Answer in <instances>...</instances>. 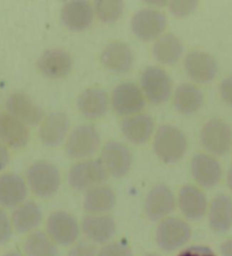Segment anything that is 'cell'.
Instances as JSON below:
<instances>
[{"mask_svg": "<svg viewBox=\"0 0 232 256\" xmlns=\"http://www.w3.org/2000/svg\"><path fill=\"white\" fill-rule=\"evenodd\" d=\"M80 112L90 119H98L104 116L109 108V98L104 90L100 88H86L77 99Z\"/></svg>", "mask_w": 232, "mask_h": 256, "instance_id": "obj_24", "label": "cell"}, {"mask_svg": "<svg viewBox=\"0 0 232 256\" xmlns=\"http://www.w3.org/2000/svg\"><path fill=\"white\" fill-rule=\"evenodd\" d=\"M101 62L108 70L116 72H126L134 62L130 46L124 42H111L103 49Z\"/></svg>", "mask_w": 232, "mask_h": 256, "instance_id": "obj_25", "label": "cell"}, {"mask_svg": "<svg viewBox=\"0 0 232 256\" xmlns=\"http://www.w3.org/2000/svg\"><path fill=\"white\" fill-rule=\"evenodd\" d=\"M166 18L161 12L146 8L137 12L132 18V30L142 41H152L164 31Z\"/></svg>", "mask_w": 232, "mask_h": 256, "instance_id": "obj_12", "label": "cell"}, {"mask_svg": "<svg viewBox=\"0 0 232 256\" xmlns=\"http://www.w3.org/2000/svg\"><path fill=\"white\" fill-rule=\"evenodd\" d=\"M124 2L120 0H100L96 2V12L103 23H114L122 16Z\"/></svg>", "mask_w": 232, "mask_h": 256, "instance_id": "obj_32", "label": "cell"}, {"mask_svg": "<svg viewBox=\"0 0 232 256\" xmlns=\"http://www.w3.org/2000/svg\"><path fill=\"white\" fill-rule=\"evenodd\" d=\"M192 174L200 187L212 188L221 180L222 167L214 156L198 153L192 160Z\"/></svg>", "mask_w": 232, "mask_h": 256, "instance_id": "obj_17", "label": "cell"}, {"mask_svg": "<svg viewBox=\"0 0 232 256\" xmlns=\"http://www.w3.org/2000/svg\"><path fill=\"white\" fill-rule=\"evenodd\" d=\"M106 172L116 178H122L130 172L132 164V154L126 145L110 140L101 151V160Z\"/></svg>", "mask_w": 232, "mask_h": 256, "instance_id": "obj_9", "label": "cell"}, {"mask_svg": "<svg viewBox=\"0 0 232 256\" xmlns=\"http://www.w3.org/2000/svg\"><path fill=\"white\" fill-rule=\"evenodd\" d=\"M80 227L76 218L66 211H54L46 220V234L57 245L70 246L78 240Z\"/></svg>", "mask_w": 232, "mask_h": 256, "instance_id": "obj_5", "label": "cell"}, {"mask_svg": "<svg viewBox=\"0 0 232 256\" xmlns=\"http://www.w3.org/2000/svg\"><path fill=\"white\" fill-rule=\"evenodd\" d=\"M210 228L216 234H226L232 227V198L226 194H218L212 200L208 211Z\"/></svg>", "mask_w": 232, "mask_h": 256, "instance_id": "obj_23", "label": "cell"}, {"mask_svg": "<svg viewBox=\"0 0 232 256\" xmlns=\"http://www.w3.org/2000/svg\"><path fill=\"white\" fill-rule=\"evenodd\" d=\"M80 229L94 244H108L114 236L117 226L109 214H88L83 218Z\"/></svg>", "mask_w": 232, "mask_h": 256, "instance_id": "obj_16", "label": "cell"}, {"mask_svg": "<svg viewBox=\"0 0 232 256\" xmlns=\"http://www.w3.org/2000/svg\"><path fill=\"white\" fill-rule=\"evenodd\" d=\"M145 256H158V254H148V255H145Z\"/></svg>", "mask_w": 232, "mask_h": 256, "instance_id": "obj_43", "label": "cell"}, {"mask_svg": "<svg viewBox=\"0 0 232 256\" xmlns=\"http://www.w3.org/2000/svg\"><path fill=\"white\" fill-rule=\"evenodd\" d=\"M98 256H132V252L126 242H110L102 246Z\"/></svg>", "mask_w": 232, "mask_h": 256, "instance_id": "obj_33", "label": "cell"}, {"mask_svg": "<svg viewBox=\"0 0 232 256\" xmlns=\"http://www.w3.org/2000/svg\"><path fill=\"white\" fill-rule=\"evenodd\" d=\"M28 184L17 174H0V206L12 208L20 206L28 198Z\"/></svg>", "mask_w": 232, "mask_h": 256, "instance_id": "obj_19", "label": "cell"}, {"mask_svg": "<svg viewBox=\"0 0 232 256\" xmlns=\"http://www.w3.org/2000/svg\"><path fill=\"white\" fill-rule=\"evenodd\" d=\"M200 138L205 150L216 156H223L230 150L232 132L226 122L210 119L202 127Z\"/></svg>", "mask_w": 232, "mask_h": 256, "instance_id": "obj_7", "label": "cell"}, {"mask_svg": "<svg viewBox=\"0 0 232 256\" xmlns=\"http://www.w3.org/2000/svg\"><path fill=\"white\" fill-rule=\"evenodd\" d=\"M108 172L100 160H83L75 164L68 172V184L75 190H90L102 185Z\"/></svg>", "mask_w": 232, "mask_h": 256, "instance_id": "obj_4", "label": "cell"}, {"mask_svg": "<svg viewBox=\"0 0 232 256\" xmlns=\"http://www.w3.org/2000/svg\"><path fill=\"white\" fill-rule=\"evenodd\" d=\"M220 250L222 256H232V240H226L223 242Z\"/></svg>", "mask_w": 232, "mask_h": 256, "instance_id": "obj_40", "label": "cell"}, {"mask_svg": "<svg viewBox=\"0 0 232 256\" xmlns=\"http://www.w3.org/2000/svg\"><path fill=\"white\" fill-rule=\"evenodd\" d=\"M116 204V193L108 185H98L86 192L84 210L88 214H108Z\"/></svg>", "mask_w": 232, "mask_h": 256, "instance_id": "obj_28", "label": "cell"}, {"mask_svg": "<svg viewBox=\"0 0 232 256\" xmlns=\"http://www.w3.org/2000/svg\"><path fill=\"white\" fill-rule=\"evenodd\" d=\"M12 224L7 213L0 208V245H5L12 236Z\"/></svg>", "mask_w": 232, "mask_h": 256, "instance_id": "obj_35", "label": "cell"}, {"mask_svg": "<svg viewBox=\"0 0 232 256\" xmlns=\"http://www.w3.org/2000/svg\"><path fill=\"white\" fill-rule=\"evenodd\" d=\"M178 256H216L208 247L192 246L180 253Z\"/></svg>", "mask_w": 232, "mask_h": 256, "instance_id": "obj_38", "label": "cell"}, {"mask_svg": "<svg viewBox=\"0 0 232 256\" xmlns=\"http://www.w3.org/2000/svg\"><path fill=\"white\" fill-rule=\"evenodd\" d=\"M142 90L154 104H161L169 99L172 92V80L166 70L158 67H148L142 74Z\"/></svg>", "mask_w": 232, "mask_h": 256, "instance_id": "obj_8", "label": "cell"}, {"mask_svg": "<svg viewBox=\"0 0 232 256\" xmlns=\"http://www.w3.org/2000/svg\"><path fill=\"white\" fill-rule=\"evenodd\" d=\"M177 204L184 216L192 221L203 219L208 211V198L204 192L195 185H184L180 188Z\"/></svg>", "mask_w": 232, "mask_h": 256, "instance_id": "obj_13", "label": "cell"}, {"mask_svg": "<svg viewBox=\"0 0 232 256\" xmlns=\"http://www.w3.org/2000/svg\"><path fill=\"white\" fill-rule=\"evenodd\" d=\"M98 252L91 242H80L72 246L68 256H98Z\"/></svg>", "mask_w": 232, "mask_h": 256, "instance_id": "obj_36", "label": "cell"}, {"mask_svg": "<svg viewBox=\"0 0 232 256\" xmlns=\"http://www.w3.org/2000/svg\"><path fill=\"white\" fill-rule=\"evenodd\" d=\"M184 54V44L172 33H166L158 38L153 46V56L164 65L177 62Z\"/></svg>", "mask_w": 232, "mask_h": 256, "instance_id": "obj_30", "label": "cell"}, {"mask_svg": "<svg viewBox=\"0 0 232 256\" xmlns=\"http://www.w3.org/2000/svg\"><path fill=\"white\" fill-rule=\"evenodd\" d=\"M62 177L59 169L49 161H36L26 172V184L32 193L38 198H46L57 193Z\"/></svg>", "mask_w": 232, "mask_h": 256, "instance_id": "obj_2", "label": "cell"}, {"mask_svg": "<svg viewBox=\"0 0 232 256\" xmlns=\"http://www.w3.org/2000/svg\"><path fill=\"white\" fill-rule=\"evenodd\" d=\"M111 104L120 116L137 114L145 106L144 93L134 83L119 84L111 94Z\"/></svg>", "mask_w": 232, "mask_h": 256, "instance_id": "obj_10", "label": "cell"}, {"mask_svg": "<svg viewBox=\"0 0 232 256\" xmlns=\"http://www.w3.org/2000/svg\"><path fill=\"white\" fill-rule=\"evenodd\" d=\"M6 110L25 125H38L44 119V109L23 92H15L10 96L6 101Z\"/></svg>", "mask_w": 232, "mask_h": 256, "instance_id": "obj_14", "label": "cell"}, {"mask_svg": "<svg viewBox=\"0 0 232 256\" xmlns=\"http://www.w3.org/2000/svg\"><path fill=\"white\" fill-rule=\"evenodd\" d=\"M203 101V92L196 85L184 83L179 85L174 92V108L182 114H192L198 112Z\"/></svg>", "mask_w": 232, "mask_h": 256, "instance_id": "obj_29", "label": "cell"}, {"mask_svg": "<svg viewBox=\"0 0 232 256\" xmlns=\"http://www.w3.org/2000/svg\"><path fill=\"white\" fill-rule=\"evenodd\" d=\"M122 132L124 138L132 143H146L153 135L154 120L146 114H132L122 120Z\"/></svg>", "mask_w": 232, "mask_h": 256, "instance_id": "obj_26", "label": "cell"}, {"mask_svg": "<svg viewBox=\"0 0 232 256\" xmlns=\"http://www.w3.org/2000/svg\"><path fill=\"white\" fill-rule=\"evenodd\" d=\"M156 156L166 164H176L182 160L187 151V138L180 128L162 125L158 128L153 140Z\"/></svg>", "mask_w": 232, "mask_h": 256, "instance_id": "obj_1", "label": "cell"}, {"mask_svg": "<svg viewBox=\"0 0 232 256\" xmlns=\"http://www.w3.org/2000/svg\"><path fill=\"white\" fill-rule=\"evenodd\" d=\"M93 8L88 2L74 0L65 4L60 17L68 28L78 32L90 28L93 22Z\"/></svg>", "mask_w": 232, "mask_h": 256, "instance_id": "obj_22", "label": "cell"}, {"mask_svg": "<svg viewBox=\"0 0 232 256\" xmlns=\"http://www.w3.org/2000/svg\"><path fill=\"white\" fill-rule=\"evenodd\" d=\"M10 164V152L2 142H0V172L7 167Z\"/></svg>", "mask_w": 232, "mask_h": 256, "instance_id": "obj_39", "label": "cell"}, {"mask_svg": "<svg viewBox=\"0 0 232 256\" xmlns=\"http://www.w3.org/2000/svg\"><path fill=\"white\" fill-rule=\"evenodd\" d=\"M2 256H24V255L20 254V252H17V250H10V252H7V253L4 254Z\"/></svg>", "mask_w": 232, "mask_h": 256, "instance_id": "obj_42", "label": "cell"}, {"mask_svg": "<svg viewBox=\"0 0 232 256\" xmlns=\"http://www.w3.org/2000/svg\"><path fill=\"white\" fill-rule=\"evenodd\" d=\"M38 68L46 78H62L70 74L72 68V59L62 49H50L41 54L38 60Z\"/></svg>", "mask_w": 232, "mask_h": 256, "instance_id": "obj_20", "label": "cell"}, {"mask_svg": "<svg viewBox=\"0 0 232 256\" xmlns=\"http://www.w3.org/2000/svg\"><path fill=\"white\" fill-rule=\"evenodd\" d=\"M30 140V130L18 119L8 112H0V142L10 148H24Z\"/></svg>", "mask_w": 232, "mask_h": 256, "instance_id": "obj_21", "label": "cell"}, {"mask_svg": "<svg viewBox=\"0 0 232 256\" xmlns=\"http://www.w3.org/2000/svg\"><path fill=\"white\" fill-rule=\"evenodd\" d=\"M192 238V228L187 221L177 216H168L158 226L156 240L164 252L182 248Z\"/></svg>", "mask_w": 232, "mask_h": 256, "instance_id": "obj_3", "label": "cell"}, {"mask_svg": "<svg viewBox=\"0 0 232 256\" xmlns=\"http://www.w3.org/2000/svg\"><path fill=\"white\" fill-rule=\"evenodd\" d=\"M174 192L166 185H156L148 192L144 200V212L151 221H162L176 208Z\"/></svg>", "mask_w": 232, "mask_h": 256, "instance_id": "obj_11", "label": "cell"}, {"mask_svg": "<svg viewBox=\"0 0 232 256\" xmlns=\"http://www.w3.org/2000/svg\"><path fill=\"white\" fill-rule=\"evenodd\" d=\"M220 96L226 104L232 106V76H228L221 82Z\"/></svg>", "mask_w": 232, "mask_h": 256, "instance_id": "obj_37", "label": "cell"}, {"mask_svg": "<svg viewBox=\"0 0 232 256\" xmlns=\"http://www.w3.org/2000/svg\"><path fill=\"white\" fill-rule=\"evenodd\" d=\"M10 220L12 229L17 234H28L41 224L42 211L36 202L28 200V202L20 204V206L15 208V210L12 213Z\"/></svg>", "mask_w": 232, "mask_h": 256, "instance_id": "obj_27", "label": "cell"}, {"mask_svg": "<svg viewBox=\"0 0 232 256\" xmlns=\"http://www.w3.org/2000/svg\"><path fill=\"white\" fill-rule=\"evenodd\" d=\"M169 6L171 12L174 16L184 17L190 15L196 10L198 6V2L196 0H174L169 2Z\"/></svg>", "mask_w": 232, "mask_h": 256, "instance_id": "obj_34", "label": "cell"}, {"mask_svg": "<svg viewBox=\"0 0 232 256\" xmlns=\"http://www.w3.org/2000/svg\"><path fill=\"white\" fill-rule=\"evenodd\" d=\"M184 70L197 83H208L218 74V62L212 54L204 51H192L184 58Z\"/></svg>", "mask_w": 232, "mask_h": 256, "instance_id": "obj_15", "label": "cell"}, {"mask_svg": "<svg viewBox=\"0 0 232 256\" xmlns=\"http://www.w3.org/2000/svg\"><path fill=\"white\" fill-rule=\"evenodd\" d=\"M25 256H58L57 244L44 232H33L24 240Z\"/></svg>", "mask_w": 232, "mask_h": 256, "instance_id": "obj_31", "label": "cell"}, {"mask_svg": "<svg viewBox=\"0 0 232 256\" xmlns=\"http://www.w3.org/2000/svg\"><path fill=\"white\" fill-rule=\"evenodd\" d=\"M226 184L229 190L232 192V167L229 169V172L226 174Z\"/></svg>", "mask_w": 232, "mask_h": 256, "instance_id": "obj_41", "label": "cell"}, {"mask_svg": "<svg viewBox=\"0 0 232 256\" xmlns=\"http://www.w3.org/2000/svg\"><path fill=\"white\" fill-rule=\"evenodd\" d=\"M70 130V118L62 112H50L41 122L38 136L46 146L56 148L65 140Z\"/></svg>", "mask_w": 232, "mask_h": 256, "instance_id": "obj_18", "label": "cell"}, {"mask_svg": "<svg viewBox=\"0 0 232 256\" xmlns=\"http://www.w3.org/2000/svg\"><path fill=\"white\" fill-rule=\"evenodd\" d=\"M100 134L92 125H80L68 135L66 152L72 159H85L93 156L100 145Z\"/></svg>", "mask_w": 232, "mask_h": 256, "instance_id": "obj_6", "label": "cell"}]
</instances>
